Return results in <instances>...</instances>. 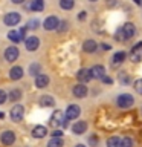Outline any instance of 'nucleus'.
I'll list each match as a JSON object with an SVG mask.
<instances>
[{"label":"nucleus","mask_w":142,"mask_h":147,"mask_svg":"<svg viewBox=\"0 0 142 147\" xmlns=\"http://www.w3.org/2000/svg\"><path fill=\"white\" fill-rule=\"evenodd\" d=\"M67 121L69 119H66V117H64V113L61 110H54L52 117H50V126L52 127H66Z\"/></svg>","instance_id":"obj_1"},{"label":"nucleus","mask_w":142,"mask_h":147,"mask_svg":"<svg viewBox=\"0 0 142 147\" xmlns=\"http://www.w3.org/2000/svg\"><path fill=\"white\" fill-rule=\"evenodd\" d=\"M116 104L121 109H128L135 104V98H133V95H130V94H121L116 100Z\"/></svg>","instance_id":"obj_2"},{"label":"nucleus","mask_w":142,"mask_h":147,"mask_svg":"<svg viewBox=\"0 0 142 147\" xmlns=\"http://www.w3.org/2000/svg\"><path fill=\"white\" fill-rule=\"evenodd\" d=\"M20 20H21V16L18 12H8L6 16L3 17V22H5V25L6 26H15V25H18L20 23Z\"/></svg>","instance_id":"obj_3"},{"label":"nucleus","mask_w":142,"mask_h":147,"mask_svg":"<svg viewBox=\"0 0 142 147\" xmlns=\"http://www.w3.org/2000/svg\"><path fill=\"white\" fill-rule=\"evenodd\" d=\"M0 142L3 146H12L15 142V133L12 130H5L0 133Z\"/></svg>","instance_id":"obj_4"},{"label":"nucleus","mask_w":142,"mask_h":147,"mask_svg":"<svg viewBox=\"0 0 142 147\" xmlns=\"http://www.w3.org/2000/svg\"><path fill=\"white\" fill-rule=\"evenodd\" d=\"M23 115H25V107L21 104H17L11 109V119L14 123H20L23 119Z\"/></svg>","instance_id":"obj_5"},{"label":"nucleus","mask_w":142,"mask_h":147,"mask_svg":"<svg viewBox=\"0 0 142 147\" xmlns=\"http://www.w3.org/2000/svg\"><path fill=\"white\" fill-rule=\"evenodd\" d=\"M25 46H26V49L29 51V52H35V51L38 49V46H40L38 37H35V35L27 37V38L25 40Z\"/></svg>","instance_id":"obj_6"},{"label":"nucleus","mask_w":142,"mask_h":147,"mask_svg":"<svg viewBox=\"0 0 142 147\" xmlns=\"http://www.w3.org/2000/svg\"><path fill=\"white\" fill-rule=\"evenodd\" d=\"M80 113H81L80 106L70 104V106H69V107L66 109V113H64V117H66V119H76L78 117H80Z\"/></svg>","instance_id":"obj_7"},{"label":"nucleus","mask_w":142,"mask_h":147,"mask_svg":"<svg viewBox=\"0 0 142 147\" xmlns=\"http://www.w3.org/2000/svg\"><path fill=\"white\" fill-rule=\"evenodd\" d=\"M18 55H20V52H18L17 46H9V48H6V51H5V58H6V61H9V63L15 61L18 58Z\"/></svg>","instance_id":"obj_8"},{"label":"nucleus","mask_w":142,"mask_h":147,"mask_svg":"<svg viewBox=\"0 0 142 147\" xmlns=\"http://www.w3.org/2000/svg\"><path fill=\"white\" fill-rule=\"evenodd\" d=\"M130 60L133 63H139L142 61V43H137L130 52Z\"/></svg>","instance_id":"obj_9"},{"label":"nucleus","mask_w":142,"mask_h":147,"mask_svg":"<svg viewBox=\"0 0 142 147\" xmlns=\"http://www.w3.org/2000/svg\"><path fill=\"white\" fill-rule=\"evenodd\" d=\"M122 34H124V38L125 40H130V38H133V37H135V34H136V28H135V25H133V23H125V25H124L122 28Z\"/></svg>","instance_id":"obj_10"},{"label":"nucleus","mask_w":142,"mask_h":147,"mask_svg":"<svg viewBox=\"0 0 142 147\" xmlns=\"http://www.w3.org/2000/svg\"><path fill=\"white\" fill-rule=\"evenodd\" d=\"M58 25H60V20L55 16H50V17H48L44 20V23H43V28L46 31H54V29H57L58 28Z\"/></svg>","instance_id":"obj_11"},{"label":"nucleus","mask_w":142,"mask_h":147,"mask_svg":"<svg viewBox=\"0 0 142 147\" xmlns=\"http://www.w3.org/2000/svg\"><path fill=\"white\" fill-rule=\"evenodd\" d=\"M90 75H92V78H96V80H102V78L105 77L104 66H101V64H95V66L90 69Z\"/></svg>","instance_id":"obj_12"},{"label":"nucleus","mask_w":142,"mask_h":147,"mask_svg":"<svg viewBox=\"0 0 142 147\" xmlns=\"http://www.w3.org/2000/svg\"><path fill=\"white\" fill-rule=\"evenodd\" d=\"M76 78L78 81L81 83V84H84V83H89L92 80V75H90V69H80L76 74Z\"/></svg>","instance_id":"obj_13"},{"label":"nucleus","mask_w":142,"mask_h":147,"mask_svg":"<svg viewBox=\"0 0 142 147\" xmlns=\"http://www.w3.org/2000/svg\"><path fill=\"white\" fill-rule=\"evenodd\" d=\"M72 92H73V95L76 96V98H84V96L87 95V86H84V84H76V86H73V89H72Z\"/></svg>","instance_id":"obj_14"},{"label":"nucleus","mask_w":142,"mask_h":147,"mask_svg":"<svg viewBox=\"0 0 142 147\" xmlns=\"http://www.w3.org/2000/svg\"><path fill=\"white\" fill-rule=\"evenodd\" d=\"M96 49H98V43H96L95 40H86L84 43H82V51L87 54H93Z\"/></svg>","instance_id":"obj_15"},{"label":"nucleus","mask_w":142,"mask_h":147,"mask_svg":"<svg viewBox=\"0 0 142 147\" xmlns=\"http://www.w3.org/2000/svg\"><path fill=\"white\" fill-rule=\"evenodd\" d=\"M86 130H87V123L86 121H76L72 126V132L75 133V135H82Z\"/></svg>","instance_id":"obj_16"},{"label":"nucleus","mask_w":142,"mask_h":147,"mask_svg":"<svg viewBox=\"0 0 142 147\" xmlns=\"http://www.w3.org/2000/svg\"><path fill=\"white\" fill-rule=\"evenodd\" d=\"M49 84V77L44 75V74H40V75L35 77V86L38 89H43V87H48Z\"/></svg>","instance_id":"obj_17"},{"label":"nucleus","mask_w":142,"mask_h":147,"mask_svg":"<svg viewBox=\"0 0 142 147\" xmlns=\"http://www.w3.org/2000/svg\"><path fill=\"white\" fill-rule=\"evenodd\" d=\"M23 67H20V66H14V67H11V71H9V78L11 80H20V78L23 77Z\"/></svg>","instance_id":"obj_18"},{"label":"nucleus","mask_w":142,"mask_h":147,"mask_svg":"<svg viewBox=\"0 0 142 147\" xmlns=\"http://www.w3.org/2000/svg\"><path fill=\"white\" fill-rule=\"evenodd\" d=\"M38 103H40L41 107H52L55 104V100H54V96H50V95H41Z\"/></svg>","instance_id":"obj_19"},{"label":"nucleus","mask_w":142,"mask_h":147,"mask_svg":"<svg viewBox=\"0 0 142 147\" xmlns=\"http://www.w3.org/2000/svg\"><path fill=\"white\" fill-rule=\"evenodd\" d=\"M46 135H48V129L44 126H35L32 129V136L34 138H44Z\"/></svg>","instance_id":"obj_20"},{"label":"nucleus","mask_w":142,"mask_h":147,"mask_svg":"<svg viewBox=\"0 0 142 147\" xmlns=\"http://www.w3.org/2000/svg\"><path fill=\"white\" fill-rule=\"evenodd\" d=\"M26 8L32 9V11H43L44 3H43V0H32V3H31V5H27Z\"/></svg>","instance_id":"obj_21"},{"label":"nucleus","mask_w":142,"mask_h":147,"mask_svg":"<svg viewBox=\"0 0 142 147\" xmlns=\"http://www.w3.org/2000/svg\"><path fill=\"white\" fill-rule=\"evenodd\" d=\"M127 57V54L125 52H122V51H119V52H116L113 55V64H121L124 60H125Z\"/></svg>","instance_id":"obj_22"},{"label":"nucleus","mask_w":142,"mask_h":147,"mask_svg":"<svg viewBox=\"0 0 142 147\" xmlns=\"http://www.w3.org/2000/svg\"><path fill=\"white\" fill-rule=\"evenodd\" d=\"M20 98H21V90L20 89H12L8 95V100H11V101H18Z\"/></svg>","instance_id":"obj_23"},{"label":"nucleus","mask_w":142,"mask_h":147,"mask_svg":"<svg viewBox=\"0 0 142 147\" xmlns=\"http://www.w3.org/2000/svg\"><path fill=\"white\" fill-rule=\"evenodd\" d=\"M107 147H121V138L119 136H110L107 140Z\"/></svg>","instance_id":"obj_24"},{"label":"nucleus","mask_w":142,"mask_h":147,"mask_svg":"<svg viewBox=\"0 0 142 147\" xmlns=\"http://www.w3.org/2000/svg\"><path fill=\"white\" fill-rule=\"evenodd\" d=\"M40 71H41V66L38 63H32L29 66V75H32V77L40 75Z\"/></svg>","instance_id":"obj_25"},{"label":"nucleus","mask_w":142,"mask_h":147,"mask_svg":"<svg viewBox=\"0 0 142 147\" xmlns=\"http://www.w3.org/2000/svg\"><path fill=\"white\" fill-rule=\"evenodd\" d=\"M8 38L12 41V43H20L21 41V37H20V34H18L17 31H9L8 32Z\"/></svg>","instance_id":"obj_26"},{"label":"nucleus","mask_w":142,"mask_h":147,"mask_svg":"<svg viewBox=\"0 0 142 147\" xmlns=\"http://www.w3.org/2000/svg\"><path fill=\"white\" fill-rule=\"evenodd\" d=\"M63 146H64V141L61 138H50L48 142V147H63Z\"/></svg>","instance_id":"obj_27"},{"label":"nucleus","mask_w":142,"mask_h":147,"mask_svg":"<svg viewBox=\"0 0 142 147\" xmlns=\"http://www.w3.org/2000/svg\"><path fill=\"white\" fill-rule=\"evenodd\" d=\"M73 5H75V0H60V8L66 9V11L72 9Z\"/></svg>","instance_id":"obj_28"},{"label":"nucleus","mask_w":142,"mask_h":147,"mask_svg":"<svg viewBox=\"0 0 142 147\" xmlns=\"http://www.w3.org/2000/svg\"><path fill=\"white\" fill-rule=\"evenodd\" d=\"M121 147H133V140L130 136H124L121 140Z\"/></svg>","instance_id":"obj_29"},{"label":"nucleus","mask_w":142,"mask_h":147,"mask_svg":"<svg viewBox=\"0 0 142 147\" xmlns=\"http://www.w3.org/2000/svg\"><path fill=\"white\" fill-rule=\"evenodd\" d=\"M133 87H135V90L137 92V94L142 95V78H137V80L133 83Z\"/></svg>","instance_id":"obj_30"},{"label":"nucleus","mask_w":142,"mask_h":147,"mask_svg":"<svg viewBox=\"0 0 142 147\" xmlns=\"http://www.w3.org/2000/svg\"><path fill=\"white\" fill-rule=\"evenodd\" d=\"M38 26H40V22L37 20V18H32V20H29V22H27V25H26L27 29H37Z\"/></svg>","instance_id":"obj_31"},{"label":"nucleus","mask_w":142,"mask_h":147,"mask_svg":"<svg viewBox=\"0 0 142 147\" xmlns=\"http://www.w3.org/2000/svg\"><path fill=\"white\" fill-rule=\"evenodd\" d=\"M115 38H116L118 41H125V38H124V34H122V29L119 28V29L116 31V34H115Z\"/></svg>","instance_id":"obj_32"},{"label":"nucleus","mask_w":142,"mask_h":147,"mask_svg":"<svg viewBox=\"0 0 142 147\" xmlns=\"http://www.w3.org/2000/svg\"><path fill=\"white\" fill-rule=\"evenodd\" d=\"M6 100H8V94L5 90L0 89V104H3V103H6Z\"/></svg>","instance_id":"obj_33"},{"label":"nucleus","mask_w":142,"mask_h":147,"mask_svg":"<svg viewBox=\"0 0 142 147\" xmlns=\"http://www.w3.org/2000/svg\"><path fill=\"white\" fill-rule=\"evenodd\" d=\"M89 142H90L92 147H96V146H98V136H96V135L90 136V138H89Z\"/></svg>","instance_id":"obj_34"},{"label":"nucleus","mask_w":142,"mask_h":147,"mask_svg":"<svg viewBox=\"0 0 142 147\" xmlns=\"http://www.w3.org/2000/svg\"><path fill=\"white\" fill-rule=\"evenodd\" d=\"M57 29H58L60 32L66 31V29H67V22H60V25H58V28H57Z\"/></svg>","instance_id":"obj_35"},{"label":"nucleus","mask_w":142,"mask_h":147,"mask_svg":"<svg viewBox=\"0 0 142 147\" xmlns=\"http://www.w3.org/2000/svg\"><path fill=\"white\" fill-rule=\"evenodd\" d=\"M50 135H52V138H61L63 136V130H58V129H57V130H54Z\"/></svg>","instance_id":"obj_36"},{"label":"nucleus","mask_w":142,"mask_h":147,"mask_svg":"<svg viewBox=\"0 0 142 147\" xmlns=\"http://www.w3.org/2000/svg\"><path fill=\"white\" fill-rule=\"evenodd\" d=\"M121 81L124 83V84H127V83H130V78H128L125 75V72H121Z\"/></svg>","instance_id":"obj_37"},{"label":"nucleus","mask_w":142,"mask_h":147,"mask_svg":"<svg viewBox=\"0 0 142 147\" xmlns=\"http://www.w3.org/2000/svg\"><path fill=\"white\" fill-rule=\"evenodd\" d=\"M26 31H27V28L25 26V28H21V29H20V32H18V34H20V37H21V40L25 38V35H26Z\"/></svg>","instance_id":"obj_38"},{"label":"nucleus","mask_w":142,"mask_h":147,"mask_svg":"<svg viewBox=\"0 0 142 147\" xmlns=\"http://www.w3.org/2000/svg\"><path fill=\"white\" fill-rule=\"evenodd\" d=\"M102 81H104V83H107V84H112V83H113V80H112L110 77H107V75L102 78Z\"/></svg>","instance_id":"obj_39"},{"label":"nucleus","mask_w":142,"mask_h":147,"mask_svg":"<svg viewBox=\"0 0 142 147\" xmlns=\"http://www.w3.org/2000/svg\"><path fill=\"white\" fill-rule=\"evenodd\" d=\"M101 48H102V51H110V49H112V46L107 45V43H102V45H101Z\"/></svg>","instance_id":"obj_40"},{"label":"nucleus","mask_w":142,"mask_h":147,"mask_svg":"<svg viewBox=\"0 0 142 147\" xmlns=\"http://www.w3.org/2000/svg\"><path fill=\"white\" fill-rule=\"evenodd\" d=\"M78 18H80V20H84L86 18V11H81L80 14H78Z\"/></svg>","instance_id":"obj_41"},{"label":"nucleus","mask_w":142,"mask_h":147,"mask_svg":"<svg viewBox=\"0 0 142 147\" xmlns=\"http://www.w3.org/2000/svg\"><path fill=\"white\" fill-rule=\"evenodd\" d=\"M11 2L15 5H21V3H25V0H11Z\"/></svg>","instance_id":"obj_42"},{"label":"nucleus","mask_w":142,"mask_h":147,"mask_svg":"<svg viewBox=\"0 0 142 147\" xmlns=\"http://www.w3.org/2000/svg\"><path fill=\"white\" fill-rule=\"evenodd\" d=\"M115 3H116V0H107V5H109V6H113Z\"/></svg>","instance_id":"obj_43"},{"label":"nucleus","mask_w":142,"mask_h":147,"mask_svg":"<svg viewBox=\"0 0 142 147\" xmlns=\"http://www.w3.org/2000/svg\"><path fill=\"white\" fill-rule=\"evenodd\" d=\"M133 2H135L136 5H142V0H133Z\"/></svg>","instance_id":"obj_44"},{"label":"nucleus","mask_w":142,"mask_h":147,"mask_svg":"<svg viewBox=\"0 0 142 147\" xmlns=\"http://www.w3.org/2000/svg\"><path fill=\"white\" fill-rule=\"evenodd\" d=\"M3 118H5V113H3V112H0V119H3Z\"/></svg>","instance_id":"obj_45"},{"label":"nucleus","mask_w":142,"mask_h":147,"mask_svg":"<svg viewBox=\"0 0 142 147\" xmlns=\"http://www.w3.org/2000/svg\"><path fill=\"white\" fill-rule=\"evenodd\" d=\"M75 147H86V146H84V144H76Z\"/></svg>","instance_id":"obj_46"},{"label":"nucleus","mask_w":142,"mask_h":147,"mask_svg":"<svg viewBox=\"0 0 142 147\" xmlns=\"http://www.w3.org/2000/svg\"><path fill=\"white\" fill-rule=\"evenodd\" d=\"M90 2H96V0H90Z\"/></svg>","instance_id":"obj_47"},{"label":"nucleus","mask_w":142,"mask_h":147,"mask_svg":"<svg viewBox=\"0 0 142 147\" xmlns=\"http://www.w3.org/2000/svg\"><path fill=\"white\" fill-rule=\"evenodd\" d=\"M141 110H142V109H141Z\"/></svg>","instance_id":"obj_48"}]
</instances>
